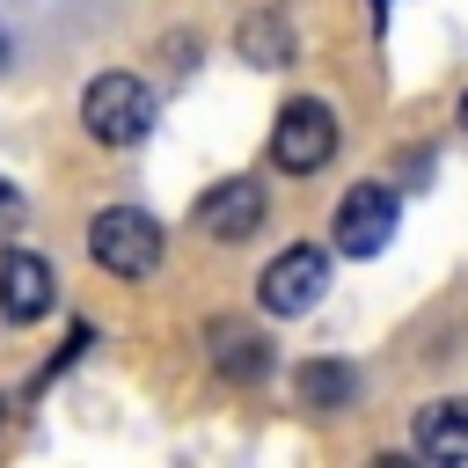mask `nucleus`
I'll return each instance as SVG.
<instances>
[{"mask_svg": "<svg viewBox=\"0 0 468 468\" xmlns=\"http://www.w3.org/2000/svg\"><path fill=\"white\" fill-rule=\"evenodd\" d=\"M80 124H88V139H102V146L146 139V124H154L146 80H139V73H95L88 95H80Z\"/></svg>", "mask_w": 468, "mask_h": 468, "instance_id": "1", "label": "nucleus"}, {"mask_svg": "<svg viewBox=\"0 0 468 468\" xmlns=\"http://www.w3.org/2000/svg\"><path fill=\"white\" fill-rule=\"evenodd\" d=\"M88 256H95L110 278H146V271L161 263V227H154V212H139V205H110V212H95V227H88Z\"/></svg>", "mask_w": 468, "mask_h": 468, "instance_id": "2", "label": "nucleus"}, {"mask_svg": "<svg viewBox=\"0 0 468 468\" xmlns=\"http://www.w3.org/2000/svg\"><path fill=\"white\" fill-rule=\"evenodd\" d=\"M329 154H336V110H329L322 95L285 102V110H278V132H271V161H278L285 176H314Z\"/></svg>", "mask_w": 468, "mask_h": 468, "instance_id": "3", "label": "nucleus"}, {"mask_svg": "<svg viewBox=\"0 0 468 468\" xmlns=\"http://www.w3.org/2000/svg\"><path fill=\"white\" fill-rule=\"evenodd\" d=\"M263 307L278 314V322H292V314H307L322 292H329V256L314 249V241H300V249H285L271 271H263Z\"/></svg>", "mask_w": 468, "mask_h": 468, "instance_id": "4", "label": "nucleus"}, {"mask_svg": "<svg viewBox=\"0 0 468 468\" xmlns=\"http://www.w3.org/2000/svg\"><path fill=\"white\" fill-rule=\"evenodd\" d=\"M263 212H271V197H263L256 176H227V183H212V190L197 197V227H205L212 241H249V234H263Z\"/></svg>", "mask_w": 468, "mask_h": 468, "instance_id": "5", "label": "nucleus"}, {"mask_svg": "<svg viewBox=\"0 0 468 468\" xmlns=\"http://www.w3.org/2000/svg\"><path fill=\"white\" fill-rule=\"evenodd\" d=\"M395 190H380V183H358V190H344V205H336V249L344 256H380L388 249V234H395Z\"/></svg>", "mask_w": 468, "mask_h": 468, "instance_id": "6", "label": "nucleus"}, {"mask_svg": "<svg viewBox=\"0 0 468 468\" xmlns=\"http://www.w3.org/2000/svg\"><path fill=\"white\" fill-rule=\"evenodd\" d=\"M51 300H58L51 263L29 256V249H7L0 256V314L7 322H37V314H51Z\"/></svg>", "mask_w": 468, "mask_h": 468, "instance_id": "7", "label": "nucleus"}, {"mask_svg": "<svg viewBox=\"0 0 468 468\" xmlns=\"http://www.w3.org/2000/svg\"><path fill=\"white\" fill-rule=\"evenodd\" d=\"M417 461L424 468H461L468 461V402H424L417 410Z\"/></svg>", "mask_w": 468, "mask_h": 468, "instance_id": "8", "label": "nucleus"}, {"mask_svg": "<svg viewBox=\"0 0 468 468\" xmlns=\"http://www.w3.org/2000/svg\"><path fill=\"white\" fill-rule=\"evenodd\" d=\"M351 395H358L351 366H336V358H307L300 366V402L307 410H351Z\"/></svg>", "mask_w": 468, "mask_h": 468, "instance_id": "9", "label": "nucleus"}, {"mask_svg": "<svg viewBox=\"0 0 468 468\" xmlns=\"http://www.w3.org/2000/svg\"><path fill=\"white\" fill-rule=\"evenodd\" d=\"M241 58H256V66H285V58H292V29H285V15H249V22H241Z\"/></svg>", "mask_w": 468, "mask_h": 468, "instance_id": "10", "label": "nucleus"}, {"mask_svg": "<svg viewBox=\"0 0 468 468\" xmlns=\"http://www.w3.org/2000/svg\"><path fill=\"white\" fill-rule=\"evenodd\" d=\"M219 344H227V351H219V366H227L234 380H256V373L271 366V351H256V344H249V336H234V329H219Z\"/></svg>", "mask_w": 468, "mask_h": 468, "instance_id": "11", "label": "nucleus"}, {"mask_svg": "<svg viewBox=\"0 0 468 468\" xmlns=\"http://www.w3.org/2000/svg\"><path fill=\"white\" fill-rule=\"evenodd\" d=\"M373 468H424V461H417V453H380Z\"/></svg>", "mask_w": 468, "mask_h": 468, "instance_id": "12", "label": "nucleus"}, {"mask_svg": "<svg viewBox=\"0 0 468 468\" xmlns=\"http://www.w3.org/2000/svg\"><path fill=\"white\" fill-rule=\"evenodd\" d=\"M0 66H7V29H0Z\"/></svg>", "mask_w": 468, "mask_h": 468, "instance_id": "13", "label": "nucleus"}, {"mask_svg": "<svg viewBox=\"0 0 468 468\" xmlns=\"http://www.w3.org/2000/svg\"><path fill=\"white\" fill-rule=\"evenodd\" d=\"M461 124H468V95H461Z\"/></svg>", "mask_w": 468, "mask_h": 468, "instance_id": "14", "label": "nucleus"}]
</instances>
